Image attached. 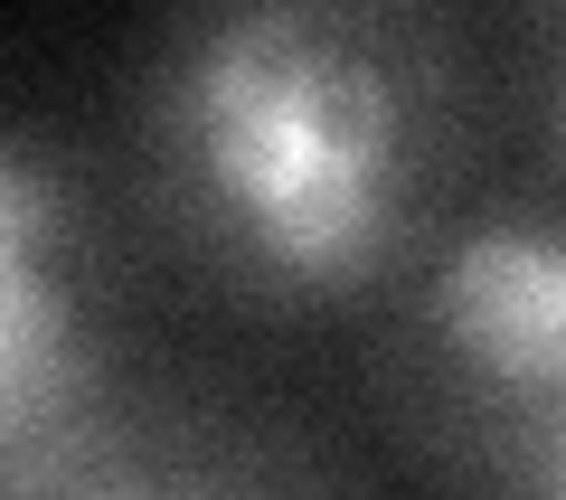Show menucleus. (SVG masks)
Wrapping results in <instances>:
<instances>
[{
    "mask_svg": "<svg viewBox=\"0 0 566 500\" xmlns=\"http://www.w3.org/2000/svg\"><path fill=\"white\" fill-rule=\"evenodd\" d=\"M453 58L406 10L255 0L180 29L142 95L151 189L218 283L349 302L424 246L453 180Z\"/></svg>",
    "mask_w": 566,
    "mask_h": 500,
    "instance_id": "1",
    "label": "nucleus"
},
{
    "mask_svg": "<svg viewBox=\"0 0 566 500\" xmlns=\"http://www.w3.org/2000/svg\"><path fill=\"white\" fill-rule=\"evenodd\" d=\"M424 435L482 500H566V227L491 218L416 302Z\"/></svg>",
    "mask_w": 566,
    "mask_h": 500,
    "instance_id": "2",
    "label": "nucleus"
},
{
    "mask_svg": "<svg viewBox=\"0 0 566 500\" xmlns=\"http://www.w3.org/2000/svg\"><path fill=\"white\" fill-rule=\"evenodd\" d=\"M104 341L85 302V237L29 142L0 152V500L48 481L114 425Z\"/></svg>",
    "mask_w": 566,
    "mask_h": 500,
    "instance_id": "3",
    "label": "nucleus"
},
{
    "mask_svg": "<svg viewBox=\"0 0 566 500\" xmlns=\"http://www.w3.org/2000/svg\"><path fill=\"white\" fill-rule=\"evenodd\" d=\"M10 500H340L303 454L227 425H142L114 416L85 454H66L48 481Z\"/></svg>",
    "mask_w": 566,
    "mask_h": 500,
    "instance_id": "4",
    "label": "nucleus"
},
{
    "mask_svg": "<svg viewBox=\"0 0 566 500\" xmlns=\"http://www.w3.org/2000/svg\"><path fill=\"white\" fill-rule=\"evenodd\" d=\"M547 152H557V170H566V20L547 29Z\"/></svg>",
    "mask_w": 566,
    "mask_h": 500,
    "instance_id": "5",
    "label": "nucleus"
}]
</instances>
